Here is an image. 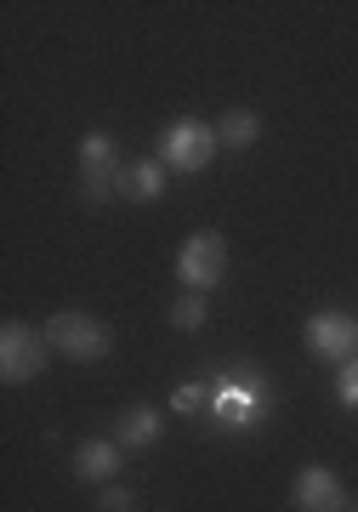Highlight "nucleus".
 I'll return each instance as SVG.
<instances>
[{
  "label": "nucleus",
  "mask_w": 358,
  "mask_h": 512,
  "mask_svg": "<svg viewBox=\"0 0 358 512\" xmlns=\"http://www.w3.org/2000/svg\"><path fill=\"white\" fill-rule=\"evenodd\" d=\"M268 410H273V387L256 365L239 359L233 370L211 376V404H205L211 427H222V433H251L256 421H268Z\"/></svg>",
  "instance_id": "f257e3e1"
},
{
  "label": "nucleus",
  "mask_w": 358,
  "mask_h": 512,
  "mask_svg": "<svg viewBox=\"0 0 358 512\" xmlns=\"http://www.w3.org/2000/svg\"><path fill=\"white\" fill-rule=\"evenodd\" d=\"M216 148H222V137H216L211 120H194V114H182V120H171V126L154 137V160H160L165 171H182V177H194V171H205V165L216 160Z\"/></svg>",
  "instance_id": "f03ea898"
},
{
  "label": "nucleus",
  "mask_w": 358,
  "mask_h": 512,
  "mask_svg": "<svg viewBox=\"0 0 358 512\" xmlns=\"http://www.w3.org/2000/svg\"><path fill=\"white\" fill-rule=\"evenodd\" d=\"M46 342H52V353H63V359H74V365H91V359H108V348H114V330L97 319V313H52L46 319Z\"/></svg>",
  "instance_id": "7ed1b4c3"
},
{
  "label": "nucleus",
  "mask_w": 358,
  "mask_h": 512,
  "mask_svg": "<svg viewBox=\"0 0 358 512\" xmlns=\"http://www.w3.org/2000/svg\"><path fill=\"white\" fill-rule=\"evenodd\" d=\"M126 188V160H120V143L108 131H86L80 137V194L91 205H108Z\"/></svg>",
  "instance_id": "20e7f679"
},
{
  "label": "nucleus",
  "mask_w": 358,
  "mask_h": 512,
  "mask_svg": "<svg viewBox=\"0 0 358 512\" xmlns=\"http://www.w3.org/2000/svg\"><path fill=\"white\" fill-rule=\"evenodd\" d=\"M222 274H228V239L216 234V228L188 234V245L177 251V285H188V291H199V296H211L216 285H222Z\"/></svg>",
  "instance_id": "39448f33"
},
{
  "label": "nucleus",
  "mask_w": 358,
  "mask_h": 512,
  "mask_svg": "<svg viewBox=\"0 0 358 512\" xmlns=\"http://www.w3.org/2000/svg\"><path fill=\"white\" fill-rule=\"evenodd\" d=\"M46 353H52L46 330L23 325V319H6V325H0V376L12 387L35 382L40 370H46Z\"/></svg>",
  "instance_id": "423d86ee"
},
{
  "label": "nucleus",
  "mask_w": 358,
  "mask_h": 512,
  "mask_svg": "<svg viewBox=\"0 0 358 512\" xmlns=\"http://www.w3.org/2000/svg\"><path fill=\"white\" fill-rule=\"evenodd\" d=\"M307 348L319 353V359H330V365H353L358 359V319L353 313H341V308H319V313H307Z\"/></svg>",
  "instance_id": "0eeeda50"
},
{
  "label": "nucleus",
  "mask_w": 358,
  "mask_h": 512,
  "mask_svg": "<svg viewBox=\"0 0 358 512\" xmlns=\"http://www.w3.org/2000/svg\"><path fill=\"white\" fill-rule=\"evenodd\" d=\"M290 501L302 512H347L353 507V501H347V484H341L330 467H302L296 484H290Z\"/></svg>",
  "instance_id": "6e6552de"
},
{
  "label": "nucleus",
  "mask_w": 358,
  "mask_h": 512,
  "mask_svg": "<svg viewBox=\"0 0 358 512\" xmlns=\"http://www.w3.org/2000/svg\"><path fill=\"white\" fill-rule=\"evenodd\" d=\"M160 433H165V410L160 404H131V410H120V421H114L120 450H154Z\"/></svg>",
  "instance_id": "1a4fd4ad"
},
{
  "label": "nucleus",
  "mask_w": 358,
  "mask_h": 512,
  "mask_svg": "<svg viewBox=\"0 0 358 512\" xmlns=\"http://www.w3.org/2000/svg\"><path fill=\"white\" fill-rule=\"evenodd\" d=\"M120 473V439H86L74 450V478L80 484H114Z\"/></svg>",
  "instance_id": "9d476101"
},
{
  "label": "nucleus",
  "mask_w": 358,
  "mask_h": 512,
  "mask_svg": "<svg viewBox=\"0 0 358 512\" xmlns=\"http://www.w3.org/2000/svg\"><path fill=\"white\" fill-rule=\"evenodd\" d=\"M126 200H137V205H154L165 194V165L148 154V160H131L126 165V188H120Z\"/></svg>",
  "instance_id": "9b49d317"
},
{
  "label": "nucleus",
  "mask_w": 358,
  "mask_h": 512,
  "mask_svg": "<svg viewBox=\"0 0 358 512\" xmlns=\"http://www.w3.org/2000/svg\"><path fill=\"white\" fill-rule=\"evenodd\" d=\"M216 137H222V148H256L262 143V114L256 109H228L222 120H216Z\"/></svg>",
  "instance_id": "f8f14e48"
},
{
  "label": "nucleus",
  "mask_w": 358,
  "mask_h": 512,
  "mask_svg": "<svg viewBox=\"0 0 358 512\" xmlns=\"http://www.w3.org/2000/svg\"><path fill=\"white\" fill-rule=\"evenodd\" d=\"M205 313H211V302H205V296L182 291L177 302H171V325H177V330H199V325H205Z\"/></svg>",
  "instance_id": "ddd939ff"
},
{
  "label": "nucleus",
  "mask_w": 358,
  "mask_h": 512,
  "mask_svg": "<svg viewBox=\"0 0 358 512\" xmlns=\"http://www.w3.org/2000/svg\"><path fill=\"white\" fill-rule=\"evenodd\" d=\"M205 404H211V387L205 382H182L177 393H171V410H177V416H194V410H205Z\"/></svg>",
  "instance_id": "4468645a"
},
{
  "label": "nucleus",
  "mask_w": 358,
  "mask_h": 512,
  "mask_svg": "<svg viewBox=\"0 0 358 512\" xmlns=\"http://www.w3.org/2000/svg\"><path fill=\"white\" fill-rule=\"evenodd\" d=\"M97 512H137V495H131L126 484H103V495H97Z\"/></svg>",
  "instance_id": "2eb2a0df"
},
{
  "label": "nucleus",
  "mask_w": 358,
  "mask_h": 512,
  "mask_svg": "<svg viewBox=\"0 0 358 512\" xmlns=\"http://www.w3.org/2000/svg\"><path fill=\"white\" fill-rule=\"evenodd\" d=\"M336 399L347 404V410H358V359L353 365H336Z\"/></svg>",
  "instance_id": "dca6fc26"
},
{
  "label": "nucleus",
  "mask_w": 358,
  "mask_h": 512,
  "mask_svg": "<svg viewBox=\"0 0 358 512\" xmlns=\"http://www.w3.org/2000/svg\"><path fill=\"white\" fill-rule=\"evenodd\" d=\"M347 512H358V507H347Z\"/></svg>",
  "instance_id": "f3484780"
}]
</instances>
